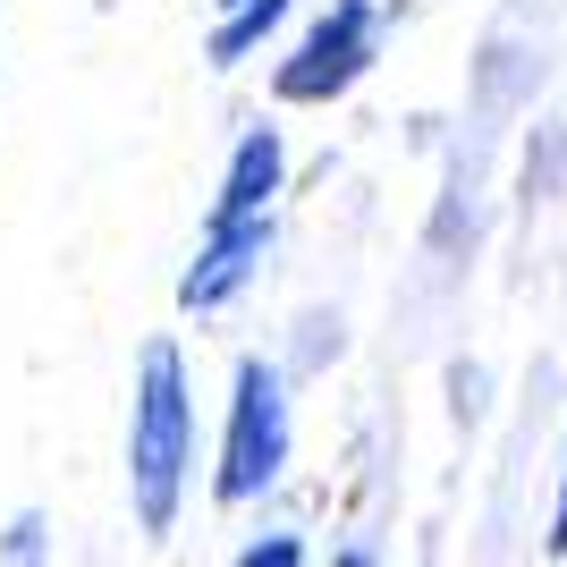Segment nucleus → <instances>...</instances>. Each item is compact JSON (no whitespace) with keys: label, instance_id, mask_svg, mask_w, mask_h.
I'll return each mask as SVG.
<instances>
[{"label":"nucleus","instance_id":"1","mask_svg":"<svg viewBox=\"0 0 567 567\" xmlns=\"http://www.w3.org/2000/svg\"><path fill=\"white\" fill-rule=\"evenodd\" d=\"M195 474V390L178 339H144L136 355V399H127V508L144 534H169L187 508Z\"/></svg>","mask_w":567,"mask_h":567},{"label":"nucleus","instance_id":"2","mask_svg":"<svg viewBox=\"0 0 567 567\" xmlns=\"http://www.w3.org/2000/svg\"><path fill=\"white\" fill-rule=\"evenodd\" d=\"M280 169H288V153H280V136H271V127L237 136L229 178H220V204H213V220H204V246H195L187 280H178V306H187V313H220L237 288L255 280L262 246H271V204H280Z\"/></svg>","mask_w":567,"mask_h":567},{"label":"nucleus","instance_id":"3","mask_svg":"<svg viewBox=\"0 0 567 567\" xmlns=\"http://www.w3.org/2000/svg\"><path fill=\"white\" fill-rule=\"evenodd\" d=\"M280 466H288V381H280V364L246 355V364H237V390H229V432H220L213 492L237 508V499L271 492Z\"/></svg>","mask_w":567,"mask_h":567},{"label":"nucleus","instance_id":"4","mask_svg":"<svg viewBox=\"0 0 567 567\" xmlns=\"http://www.w3.org/2000/svg\"><path fill=\"white\" fill-rule=\"evenodd\" d=\"M373 43H381V9H373V0H331V18L313 25L306 43H297V60L280 69V94L288 102L348 94L355 76L373 69Z\"/></svg>","mask_w":567,"mask_h":567},{"label":"nucleus","instance_id":"5","mask_svg":"<svg viewBox=\"0 0 567 567\" xmlns=\"http://www.w3.org/2000/svg\"><path fill=\"white\" fill-rule=\"evenodd\" d=\"M213 9H220V18H213V43H204V51H213V69H237V60L280 25L288 0H213Z\"/></svg>","mask_w":567,"mask_h":567},{"label":"nucleus","instance_id":"6","mask_svg":"<svg viewBox=\"0 0 567 567\" xmlns=\"http://www.w3.org/2000/svg\"><path fill=\"white\" fill-rule=\"evenodd\" d=\"M0 567H51V525L43 508H18L9 534H0Z\"/></svg>","mask_w":567,"mask_h":567},{"label":"nucleus","instance_id":"7","mask_svg":"<svg viewBox=\"0 0 567 567\" xmlns=\"http://www.w3.org/2000/svg\"><path fill=\"white\" fill-rule=\"evenodd\" d=\"M237 567H306V543L297 534H262V543L237 550Z\"/></svg>","mask_w":567,"mask_h":567},{"label":"nucleus","instance_id":"8","mask_svg":"<svg viewBox=\"0 0 567 567\" xmlns=\"http://www.w3.org/2000/svg\"><path fill=\"white\" fill-rule=\"evenodd\" d=\"M550 550L567 559V466H559V517H550Z\"/></svg>","mask_w":567,"mask_h":567},{"label":"nucleus","instance_id":"9","mask_svg":"<svg viewBox=\"0 0 567 567\" xmlns=\"http://www.w3.org/2000/svg\"><path fill=\"white\" fill-rule=\"evenodd\" d=\"M331 567H373V550H339V559Z\"/></svg>","mask_w":567,"mask_h":567}]
</instances>
